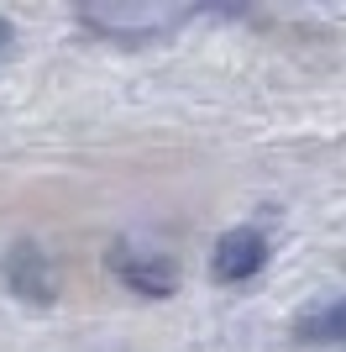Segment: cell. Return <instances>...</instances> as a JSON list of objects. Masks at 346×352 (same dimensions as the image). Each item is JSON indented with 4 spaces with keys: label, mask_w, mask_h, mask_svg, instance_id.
I'll return each mask as SVG.
<instances>
[{
    "label": "cell",
    "mask_w": 346,
    "mask_h": 352,
    "mask_svg": "<svg viewBox=\"0 0 346 352\" xmlns=\"http://www.w3.org/2000/svg\"><path fill=\"white\" fill-rule=\"evenodd\" d=\"M189 16L194 11H184V6H89V11H79V21L115 43H158L173 27H184Z\"/></svg>",
    "instance_id": "6da1fadb"
},
{
    "label": "cell",
    "mask_w": 346,
    "mask_h": 352,
    "mask_svg": "<svg viewBox=\"0 0 346 352\" xmlns=\"http://www.w3.org/2000/svg\"><path fill=\"white\" fill-rule=\"evenodd\" d=\"M262 268H268V236H262V226H236L210 252V279L216 284H246V279H257Z\"/></svg>",
    "instance_id": "7a4b0ae2"
},
{
    "label": "cell",
    "mask_w": 346,
    "mask_h": 352,
    "mask_svg": "<svg viewBox=\"0 0 346 352\" xmlns=\"http://www.w3.org/2000/svg\"><path fill=\"white\" fill-rule=\"evenodd\" d=\"M294 342L299 347H346V294L331 305H310L294 316Z\"/></svg>",
    "instance_id": "5b68a950"
},
{
    "label": "cell",
    "mask_w": 346,
    "mask_h": 352,
    "mask_svg": "<svg viewBox=\"0 0 346 352\" xmlns=\"http://www.w3.org/2000/svg\"><path fill=\"white\" fill-rule=\"evenodd\" d=\"M11 43H16V27H11V21H0V58L11 53Z\"/></svg>",
    "instance_id": "8992f818"
},
{
    "label": "cell",
    "mask_w": 346,
    "mask_h": 352,
    "mask_svg": "<svg viewBox=\"0 0 346 352\" xmlns=\"http://www.w3.org/2000/svg\"><path fill=\"white\" fill-rule=\"evenodd\" d=\"M111 268H115V279L126 284V289L147 294V300H168V294L178 289V268H173L163 252L115 248V252H111Z\"/></svg>",
    "instance_id": "3957f363"
},
{
    "label": "cell",
    "mask_w": 346,
    "mask_h": 352,
    "mask_svg": "<svg viewBox=\"0 0 346 352\" xmlns=\"http://www.w3.org/2000/svg\"><path fill=\"white\" fill-rule=\"evenodd\" d=\"M5 284H11V294H21V300H32V305H47V300H53L47 258L32 248V242H21V248L5 252Z\"/></svg>",
    "instance_id": "277c9868"
}]
</instances>
